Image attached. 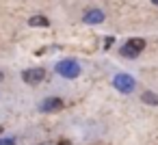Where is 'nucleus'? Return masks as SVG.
Returning <instances> with one entry per match:
<instances>
[{
	"label": "nucleus",
	"instance_id": "obj_13",
	"mask_svg": "<svg viewBox=\"0 0 158 145\" xmlns=\"http://www.w3.org/2000/svg\"><path fill=\"white\" fill-rule=\"evenodd\" d=\"M0 132H2V128H0Z\"/></svg>",
	"mask_w": 158,
	"mask_h": 145
},
{
	"label": "nucleus",
	"instance_id": "obj_1",
	"mask_svg": "<svg viewBox=\"0 0 158 145\" xmlns=\"http://www.w3.org/2000/svg\"><path fill=\"white\" fill-rule=\"evenodd\" d=\"M56 74L63 76V78H78L80 76V65L74 61V59H63L56 63Z\"/></svg>",
	"mask_w": 158,
	"mask_h": 145
},
{
	"label": "nucleus",
	"instance_id": "obj_12",
	"mask_svg": "<svg viewBox=\"0 0 158 145\" xmlns=\"http://www.w3.org/2000/svg\"><path fill=\"white\" fill-rule=\"evenodd\" d=\"M152 2H154V5H158V0H152Z\"/></svg>",
	"mask_w": 158,
	"mask_h": 145
},
{
	"label": "nucleus",
	"instance_id": "obj_10",
	"mask_svg": "<svg viewBox=\"0 0 158 145\" xmlns=\"http://www.w3.org/2000/svg\"><path fill=\"white\" fill-rule=\"evenodd\" d=\"M0 145H15L13 139H0Z\"/></svg>",
	"mask_w": 158,
	"mask_h": 145
},
{
	"label": "nucleus",
	"instance_id": "obj_7",
	"mask_svg": "<svg viewBox=\"0 0 158 145\" xmlns=\"http://www.w3.org/2000/svg\"><path fill=\"white\" fill-rule=\"evenodd\" d=\"M119 52H121V56H128V59H136V56L141 54L136 48H132V46H128V44H126V46H123Z\"/></svg>",
	"mask_w": 158,
	"mask_h": 145
},
{
	"label": "nucleus",
	"instance_id": "obj_5",
	"mask_svg": "<svg viewBox=\"0 0 158 145\" xmlns=\"http://www.w3.org/2000/svg\"><path fill=\"white\" fill-rule=\"evenodd\" d=\"M82 22H85V24H102V22H104V11H100V9H89V11H85Z\"/></svg>",
	"mask_w": 158,
	"mask_h": 145
},
{
	"label": "nucleus",
	"instance_id": "obj_9",
	"mask_svg": "<svg viewBox=\"0 0 158 145\" xmlns=\"http://www.w3.org/2000/svg\"><path fill=\"white\" fill-rule=\"evenodd\" d=\"M128 46H132V48H136L139 52L145 48V39H139V37H134V39H128Z\"/></svg>",
	"mask_w": 158,
	"mask_h": 145
},
{
	"label": "nucleus",
	"instance_id": "obj_8",
	"mask_svg": "<svg viewBox=\"0 0 158 145\" xmlns=\"http://www.w3.org/2000/svg\"><path fill=\"white\" fill-rule=\"evenodd\" d=\"M141 100H143L145 104H152V106H156V104H158V95H156L154 91H145V93L141 95Z\"/></svg>",
	"mask_w": 158,
	"mask_h": 145
},
{
	"label": "nucleus",
	"instance_id": "obj_3",
	"mask_svg": "<svg viewBox=\"0 0 158 145\" xmlns=\"http://www.w3.org/2000/svg\"><path fill=\"white\" fill-rule=\"evenodd\" d=\"M44 78H46V69L44 67H31V69L22 72V80L26 85H39Z\"/></svg>",
	"mask_w": 158,
	"mask_h": 145
},
{
	"label": "nucleus",
	"instance_id": "obj_11",
	"mask_svg": "<svg viewBox=\"0 0 158 145\" xmlns=\"http://www.w3.org/2000/svg\"><path fill=\"white\" fill-rule=\"evenodd\" d=\"M2 78H5V74H2V72H0V82H2Z\"/></svg>",
	"mask_w": 158,
	"mask_h": 145
},
{
	"label": "nucleus",
	"instance_id": "obj_4",
	"mask_svg": "<svg viewBox=\"0 0 158 145\" xmlns=\"http://www.w3.org/2000/svg\"><path fill=\"white\" fill-rule=\"evenodd\" d=\"M61 108H63V100L61 97H46L39 104V110L41 113H59Z\"/></svg>",
	"mask_w": 158,
	"mask_h": 145
},
{
	"label": "nucleus",
	"instance_id": "obj_6",
	"mask_svg": "<svg viewBox=\"0 0 158 145\" xmlns=\"http://www.w3.org/2000/svg\"><path fill=\"white\" fill-rule=\"evenodd\" d=\"M28 26H33V28H48L50 22H48V18H44V15H33V18L28 20Z\"/></svg>",
	"mask_w": 158,
	"mask_h": 145
},
{
	"label": "nucleus",
	"instance_id": "obj_2",
	"mask_svg": "<svg viewBox=\"0 0 158 145\" xmlns=\"http://www.w3.org/2000/svg\"><path fill=\"white\" fill-rule=\"evenodd\" d=\"M113 87L117 91H121V93H132L134 87H136V82H134V78L130 74H117L113 78Z\"/></svg>",
	"mask_w": 158,
	"mask_h": 145
}]
</instances>
